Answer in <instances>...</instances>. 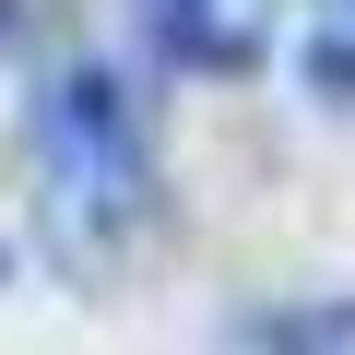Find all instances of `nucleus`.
Returning <instances> with one entry per match:
<instances>
[{"label": "nucleus", "instance_id": "f257e3e1", "mask_svg": "<svg viewBox=\"0 0 355 355\" xmlns=\"http://www.w3.org/2000/svg\"><path fill=\"white\" fill-rule=\"evenodd\" d=\"M36 202H48V249L71 272L119 261L154 225V142L107 71H60L36 95Z\"/></svg>", "mask_w": 355, "mask_h": 355}, {"label": "nucleus", "instance_id": "f03ea898", "mask_svg": "<svg viewBox=\"0 0 355 355\" xmlns=\"http://www.w3.org/2000/svg\"><path fill=\"white\" fill-rule=\"evenodd\" d=\"M154 24H166V48L178 60H249L261 48V0H154Z\"/></svg>", "mask_w": 355, "mask_h": 355}, {"label": "nucleus", "instance_id": "7ed1b4c3", "mask_svg": "<svg viewBox=\"0 0 355 355\" xmlns=\"http://www.w3.org/2000/svg\"><path fill=\"white\" fill-rule=\"evenodd\" d=\"M296 71L320 107H355V0H296Z\"/></svg>", "mask_w": 355, "mask_h": 355}]
</instances>
